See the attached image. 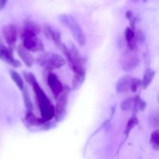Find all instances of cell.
<instances>
[{
    "label": "cell",
    "instance_id": "7",
    "mask_svg": "<svg viewBox=\"0 0 159 159\" xmlns=\"http://www.w3.org/2000/svg\"><path fill=\"white\" fill-rule=\"evenodd\" d=\"M0 59L9 65H12L13 68H20L22 65L21 62L13 57L12 49L5 46L1 40H0Z\"/></svg>",
    "mask_w": 159,
    "mask_h": 159
},
{
    "label": "cell",
    "instance_id": "10",
    "mask_svg": "<svg viewBox=\"0 0 159 159\" xmlns=\"http://www.w3.org/2000/svg\"><path fill=\"white\" fill-rule=\"evenodd\" d=\"M48 83L53 94L55 96H58L64 89V86L58 78L54 73H50L48 76Z\"/></svg>",
    "mask_w": 159,
    "mask_h": 159
},
{
    "label": "cell",
    "instance_id": "22",
    "mask_svg": "<svg viewBox=\"0 0 159 159\" xmlns=\"http://www.w3.org/2000/svg\"><path fill=\"white\" fill-rule=\"evenodd\" d=\"M124 37H125V40L127 43L132 41L135 39V32L132 28L127 27L125 31H124Z\"/></svg>",
    "mask_w": 159,
    "mask_h": 159
},
{
    "label": "cell",
    "instance_id": "16",
    "mask_svg": "<svg viewBox=\"0 0 159 159\" xmlns=\"http://www.w3.org/2000/svg\"><path fill=\"white\" fill-rule=\"evenodd\" d=\"M10 76L11 79H12L14 83L16 85L19 89L20 91H23V89H24V82H23V77L14 70H11L10 71Z\"/></svg>",
    "mask_w": 159,
    "mask_h": 159
},
{
    "label": "cell",
    "instance_id": "23",
    "mask_svg": "<svg viewBox=\"0 0 159 159\" xmlns=\"http://www.w3.org/2000/svg\"><path fill=\"white\" fill-rule=\"evenodd\" d=\"M141 86V79H137V78H132L131 81H130V89L131 90L133 93L137 92V90Z\"/></svg>",
    "mask_w": 159,
    "mask_h": 159
},
{
    "label": "cell",
    "instance_id": "19",
    "mask_svg": "<svg viewBox=\"0 0 159 159\" xmlns=\"http://www.w3.org/2000/svg\"><path fill=\"white\" fill-rule=\"evenodd\" d=\"M134 103V97H130L126 99L125 100L121 102L120 109L124 111L133 110Z\"/></svg>",
    "mask_w": 159,
    "mask_h": 159
},
{
    "label": "cell",
    "instance_id": "2",
    "mask_svg": "<svg viewBox=\"0 0 159 159\" xmlns=\"http://www.w3.org/2000/svg\"><path fill=\"white\" fill-rule=\"evenodd\" d=\"M58 20L61 22L64 26H67L72 34L73 37L76 40L80 47H84L86 43L85 34H84L82 28L73 16L69 14H61L58 16Z\"/></svg>",
    "mask_w": 159,
    "mask_h": 159
},
{
    "label": "cell",
    "instance_id": "8",
    "mask_svg": "<svg viewBox=\"0 0 159 159\" xmlns=\"http://www.w3.org/2000/svg\"><path fill=\"white\" fill-rule=\"evenodd\" d=\"M2 34L7 44L9 45V48L12 49L15 46L17 40V30L16 26L12 23H9L2 26Z\"/></svg>",
    "mask_w": 159,
    "mask_h": 159
},
{
    "label": "cell",
    "instance_id": "11",
    "mask_svg": "<svg viewBox=\"0 0 159 159\" xmlns=\"http://www.w3.org/2000/svg\"><path fill=\"white\" fill-rule=\"evenodd\" d=\"M17 53H18V55L20 56V57L21 58V60L23 61V64H24L27 67H31L35 62V58L34 57V56L29 52L27 49L24 48L23 46V44L19 45L18 48H17Z\"/></svg>",
    "mask_w": 159,
    "mask_h": 159
},
{
    "label": "cell",
    "instance_id": "3",
    "mask_svg": "<svg viewBox=\"0 0 159 159\" xmlns=\"http://www.w3.org/2000/svg\"><path fill=\"white\" fill-rule=\"evenodd\" d=\"M35 61L40 66L47 69H57L66 64V60L63 57V56L57 53L51 52H42L41 54L37 57Z\"/></svg>",
    "mask_w": 159,
    "mask_h": 159
},
{
    "label": "cell",
    "instance_id": "12",
    "mask_svg": "<svg viewBox=\"0 0 159 159\" xmlns=\"http://www.w3.org/2000/svg\"><path fill=\"white\" fill-rule=\"evenodd\" d=\"M132 77L129 75H125L123 77L119 79L116 85V91L119 93H127L130 89V81H131Z\"/></svg>",
    "mask_w": 159,
    "mask_h": 159
},
{
    "label": "cell",
    "instance_id": "17",
    "mask_svg": "<svg viewBox=\"0 0 159 159\" xmlns=\"http://www.w3.org/2000/svg\"><path fill=\"white\" fill-rule=\"evenodd\" d=\"M147 107V102L141 99L139 96H134V103L133 110L135 113L138 111H144Z\"/></svg>",
    "mask_w": 159,
    "mask_h": 159
},
{
    "label": "cell",
    "instance_id": "15",
    "mask_svg": "<svg viewBox=\"0 0 159 159\" xmlns=\"http://www.w3.org/2000/svg\"><path fill=\"white\" fill-rule=\"evenodd\" d=\"M26 121L29 124L33 126H40L47 122L43 118H39L34 114L32 112H27L26 115Z\"/></svg>",
    "mask_w": 159,
    "mask_h": 159
},
{
    "label": "cell",
    "instance_id": "26",
    "mask_svg": "<svg viewBox=\"0 0 159 159\" xmlns=\"http://www.w3.org/2000/svg\"><path fill=\"white\" fill-rule=\"evenodd\" d=\"M135 38H136L138 43H144L145 41V34H144V31L141 30L137 31V33L135 34Z\"/></svg>",
    "mask_w": 159,
    "mask_h": 159
},
{
    "label": "cell",
    "instance_id": "1",
    "mask_svg": "<svg viewBox=\"0 0 159 159\" xmlns=\"http://www.w3.org/2000/svg\"><path fill=\"white\" fill-rule=\"evenodd\" d=\"M31 85L33 86V90L37 97L39 108L41 113V117L46 121L51 120L54 118V114H55L54 107L51 103L49 99L46 96L41 87L37 83V81Z\"/></svg>",
    "mask_w": 159,
    "mask_h": 159
},
{
    "label": "cell",
    "instance_id": "24",
    "mask_svg": "<svg viewBox=\"0 0 159 159\" xmlns=\"http://www.w3.org/2000/svg\"><path fill=\"white\" fill-rule=\"evenodd\" d=\"M126 17L127 19H128L130 20V28L134 30H135V22H136V17L134 16V14L133 13V12L130 10H128L126 12Z\"/></svg>",
    "mask_w": 159,
    "mask_h": 159
},
{
    "label": "cell",
    "instance_id": "5",
    "mask_svg": "<svg viewBox=\"0 0 159 159\" xmlns=\"http://www.w3.org/2000/svg\"><path fill=\"white\" fill-rule=\"evenodd\" d=\"M70 90H66V88L64 87V89L58 96H56V99H57V103H56V107H54V110H55V119L57 122L63 119L64 116L66 112V107L67 104H68V96H69Z\"/></svg>",
    "mask_w": 159,
    "mask_h": 159
},
{
    "label": "cell",
    "instance_id": "6",
    "mask_svg": "<svg viewBox=\"0 0 159 159\" xmlns=\"http://www.w3.org/2000/svg\"><path fill=\"white\" fill-rule=\"evenodd\" d=\"M121 68L125 71H130L137 68L139 65L140 59L135 51H130L127 49V51L124 52L120 57Z\"/></svg>",
    "mask_w": 159,
    "mask_h": 159
},
{
    "label": "cell",
    "instance_id": "28",
    "mask_svg": "<svg viewBox=\"0 0 159 159\" xmlns=\"http://www.w3.org/2000/svg\"><path fill=\"white\" fill-rule=\"evenodd\" d=\"M8 0H0V10L2 9H4L5 6H6V3H7Z\"/></svg>",
    "mask_w": 159,
    "mask_h": 159
},
{
    "label": "cell",
    "instance_id": "13",
    "mask_svg": "<svg viewBox=\"0 0 159 159\" xmlns=\"http://www.w3.org/2000/svg\"><path fill=\"white\" fill-rule=\"evenodd\" d=\"M23 30L31 33V34H35V35L40 34V31H41V28H40V25L32 20H27L25 22Z\"/></svg>",
    "mask_w": 159,
    "mask_h": 159
},
{
    "label": "cell",
    "instance_id": "14",
    "mask_svg": "<svg viewBox=\"0 0 159 159\" xmlns=\"http://www.w3.org/2000/svg\"><path fill=\"white\" fill-rule=\"evenodd\" d=\"M155 75V71L152 70V68H148L145 70L144 74V77H143V80L141 81V85L144 89H147L148 87L152 83V80H153L154 77Z\"/></svg>",
    "mask_w": 159,
    "mask_h": 159
},
{
    "label": "cell",
    "instance_id": "29",
    "mask_svg": "<svg viewBox=\"0 0 159 159\" xmlns=\"http://www.w3.org/2000/svg\"><path fill=\"white\" fill-rule=\"evenodd\" d=\"M132 1H134V2H138V1H140V0H132Z\"/></svg>",
    "mask_w": 159,
    "mask_h": 159
},
{
    "label": "cell",
    "instance_id": "20",
    "mask_svg": "<svg viewBox=\"0 0 159 159\" xmlns=\"http://www.w3.org/2000/svg\"><path fill=\"white\" fill-rule=\"evenodd\" d=\"M151 144H152V147L155 150H158L159 146V131L158 130H154L151 135Z\"/></svg>",
    "mask_w": 159,
    "mask_h": 159
},
{
    "label": "cell",
    "instance_id": "21",
    "mask_svg": "<svg viewBox=\"0 0 159 159\" xmlns=\"http://www.w3.org/2000/svg\"><path fill=\"white\" fill-rule=\"evenodd\" d=\"M138 123H139V120H138V118H137L135 116H132V117L129 120L128 122H127V126H126V129H125L126 134L127 135L129 134V133L131 131L132 129L138 125Z\"/></svg>",
    "mask_w": 159,
    "mask_h": 159
},
{
    "label": "cell",
    "instance_id": "9",
    "mask_svg": "<svg viewBox=\"0 0 159 159\" xmlns=\"http://www.w3.org/2000/svg\"><path fill=\"white\" fill-rule=\"evenodd\" d=\"M43 33H44L45 36L47 38L50 39L52 40L57 47L62 43L61 42V33L53 27L52 26L49 24H45L43 26Z\"/></svg>",
    "mask_w": 159,
    "mask_h": 159
},
{
    "label": "cell",
    "instance_id": "27",
    "mask_svg": "<svg viewBox=\"0 0 159 159\" xmlns=\"http://www.w3.org/2000/svg\"><path fill=\"white\" fill-rule=\"evenodd\" d=\"M149 122H150L151 125L153 126V127H158L159 123L158 113H153V115L150 116Z\"/></svg>",
    "mask_w": 159,
    "mask_h": 159
},
{
    "label": "cell",
    "instance_id": "4",
    "mask_svg": "<svg viewBox=\"0 0 159 159\" xmlns=\"http://www.w3.org/2000/svg\"><path fill=\"white\" fill-rule=\"evenodd\" d=\"M21 37L23 40V46L29 51L32 52H43L44 45L37 35L27 31L22 30Z\"/></svg>",
    "mask_w": 159,
    "mask_h": 159
},
{
    "label": "cell",
    "instance_id": "18",
    "mask_svg": "<svg viewBox=\"0 0 159 159\" xmlns=\"http://www.w3.org/2000/svg\"><path fill=\"white\" fill-rule=\"evenodd\" d=\"M23 101H24L25 107H26L27 112H32L34 110V106H33V102L31 101L30 96V94L28 93L27 89L24 87V89H23Z\"/></svg>",
    "mask_w": 159,
    "mask_h": 159
},
{
    "label": "cell",
    "instance_id": "25",
    "mask_svg": "<svg viewBox=\"0 0 159 159\" xmlns=\"http://www.w3.org/2000/svg\"><path fill=\"white\" fill-rule=\"evenodd\" d=\"M23 76H24V79L26 81V82L30 85H32L34 82L37 81L35 75L33 74L32 72H26V71H23Z\"/></svg>",
    "mask_w": 159,
    "mask_h": 159
}]
</instances>
